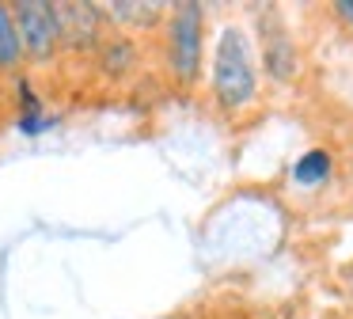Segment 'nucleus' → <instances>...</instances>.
<instances>
[{"label":"nucleus","mask_w":353,"mask_h":319,"mask_svg":"<svg viewBox=\"0 0 353 319\" xmlns=\"http://www.w3.org/2000/svg\"><path fill=\"white\" fill-rule=\"evenodd\" d=\"M209 103L224 118H243L262 103V72L254 57V38L243 23H221L205 57Z\"/></svg>","instance_id":"1"},{"label":"nucleus","mask_w":353,"mask_h":319,"mask_svg":"<svg viewBox=\"0 0 353 319\" xmlns=\"http://www.w3.org/2000/svg\"><path fill=\"white\" fill-rule=\"evenodd\" d=\"M209 57V8L198 0L168 4L160 27V65L175 91H198Z\"/></svg>","instance_id":"2"},{"label":"nucleus","mask_w":353,"mask_h":319,"mask_svg":"<svg viewBox=\"0 0 353 319\" xmlns=\"http://www.w3.org/2000/svg\"><path fill=\"white\" fill-rule=\"evenodd\" d=\"M254 57H259L262 84L270 88H292L304 76V53L292 35V27L285 23L277 4L254 8Z\"/></svg>","instance_id":"3"},{"label":"nucleus","mask_w":353,"mask_h":319,"mask_svg":"<svg viewBox=\"0 0 353 319\" xmlns=\"http://www.w3.org/2000/svg\"><path fill=\"white\" fill-rule=\"evenodd\" d=\"M12 23L19 35L23 65L50 68L61 61V38H57V12L54 0H12Z\"/></svg>","instance_id":"4"},{"label":"nucleus","mask_w":353,"mask_h":319,"mask_svg":"<svg viewBox=\"0 0 353 319\" xmlns=\"http://www.w3.org/2000/svg\"><path fill=\"white\" fill-rule=\"evenodd\" d=\"M57 12V38H61V57H84L92 61L95 50L107 38L99 4L92 0H54Z\"/></svg>","instance_id":"5"},{"label":"nucleus","mask_w":353,"mask_h":319,"mask_svg":"<svg viewBox=\"0 0 353 319\" xmlns=\"http://www.w3.org/2000/svg\"><path fill=\"white\" fill-rule=\"evenodd\" d=\"M99 12H103L107 30L141 38V35H160L168 4L163 0H103Z\"/></svg>","instance_id":"6"},{"label":"nucleus","mask_w":353,"mask_h":319,"mask_svg":"<svg viewBox=\"0 0 353 319\" xmlns=\"http://www.w3.org/2000/svg\"><path fill=\"white\" fill-rule=\"evenodd\" d=\"M92 61H95L103 80H110V84L130 80L133 72H141V38L107 30V38H103V46L95 50Z\"/></svg>","instance_id":"7"},{"label":"nucleus","mask_w":353,"mask_h":319,"mask_svg":"<svg viewBox=\"0 0 353 319\" xmlns=\"http://www.w3.org/2000/svg\"><path fill=\"white\" fill-rule=\"evenodd\" d=\"M292 182L304 190H319L327 186L330 179H334V156H330V148H307L296 156V164H292Z\"/></svg>","instance_id":"8"},{"label":"nucleus","mask_w":353,"mask_h":319,"mask_svg":"<svg viewBox=\"0 0 353 319\" xmlns=\"http://www.w3.org/2000/svg\"><path fill=\"white\" fill-rule=\"evenodd\" d=\"M23 50H19V35L12 23V8L0 0V76H19L23 72Z\"/></svg>","instance_id":"9"},{"label":"nucleus","mask_w":353,"mask_h":319,"mask_svg":"<svg viewBox=\"0 0 353 319\" xmlns=\"http://www.w3.org/2000/svg\"><path fill=\"white\" fill-rule=\"evenodd\" d=\"M12 88H16L19 114H46V103H42V95L34 91V84L27 80L23 72H19V76H12Z\"/></svg>","instance_id":"10"},{"label":"nucleus","mask_w":353,"mask_h":319,"mask_svg":"<svg viewBox=\"0 0 353 319\" xmlns=\"http://www.w3.org/2000/svg\"><path fill=\"white\" fill-rule=\"evenodd\" d=\"M57 122H61V118H57V114H50V110L46 114H16V129L23 137H42V133H50Z\"/></svg>","instance_id":"11"},{"label":"nucleus","mask_w":353,"mask_h":319,"mask_svg":"<svg viewBox=\"0 0 353 319\" xmlns=\"http://www.w3.org/2000/svg\"><path fill=\"white\" fill-rule=\"evenodd\" d=\"M330 15H334V23L353 38V0H334V4H330Z\"/></svg>","instance_id":"12"},{"label":"nucleus","mask_w":353,"mask_h":319,"mask_svg":"<svg viewBox=\"0 0 353 319\" xmlns=\"http://www.w3.org/2000/svg\"><path fill=\"white\" fill-rule=\"evenodd\" d=\"M330 319H345V316H330Z\"/></svg>","instance_id":"13"}]
</instances>
